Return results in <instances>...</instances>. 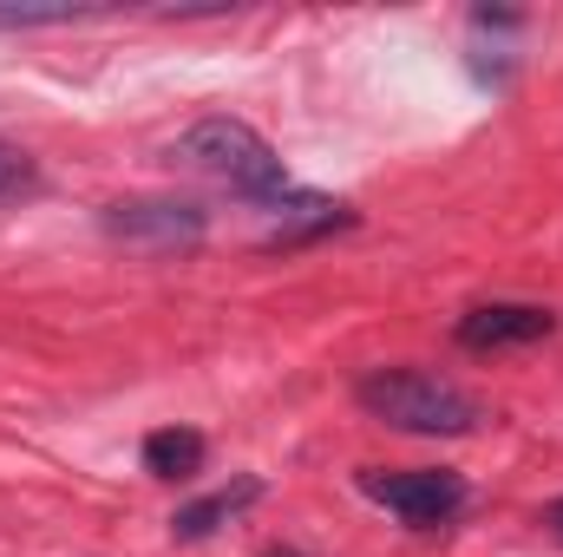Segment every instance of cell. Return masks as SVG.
Segmentation results:
<instances>
[{"mask_svg":"<svg viewBox=\"0 0 563 557\" xmlns=\"http://www.w3.org/2000/svg\"><path fill=\"white\" fill-rule=\"evenodd\" d=\"M170 164L203 171V177L230 184V190L250 197V204H282V197H288V171H282L276 144L263 139L250 119H230V112H210V119H197L190 132H177Z\"/></svg>","mask_w":563,"mask_h":557,"instance_id":"obj_1","label":"cell"},{"mask_svg":"<svg viewBox=\"0 0 563 557\" xmlns=\"http://www.w3.org/2000/svg\"><path fill=\"white\" fill-rule=\"evenodd\" d=\"M354 401L380 419V426L420 433V439H459V433H478L485 426V407L459 381L426 374V368H374V374H361Z\"/></svg>","mask_w":563,"mask_h":557,"instance_id":"obj_2","label":"cell"},{"mask_svg":"<svg viewBox=\"0 0 563 557\" xmlns=\"http://www.w3.org/2000/svg\"><path fill=\"white\" fill-rule=\"evenodd\" d=\"M106 237L125 243V250H151V256H177V250H197L210 217L203 204L190 197H125V204H106Z\"/></svg>","mask_w":563,"mask_h":557,"instance_id":"obj_3","label":"cell"},{"mask_svg":"<svg viewBox=\"0 0 563 557\" xmlns=\"http://www.w3.org/2000/svg\"><path fill=\"white\" fill-rule=\"evenodd\" d=\"M361 492L380 505V512H394L400 525H452L459 512H465V479L459 472H439V466H413V472H380V466H367L361 472Z\"/></svg>","mask_w":563,"mask_h":557,"instance_id":"obj_4","label":"cell"},{"mask_svg":"<svg viewBox=\"0 0 563 557\" xmlns=\"http://www.w3.org/2000/svg\"><path fill=\"white\" fill-rule=\"evenodd\" d=\"M558 328V315L551 308H538V302H478V308H465L459 315V348H472V354H498V348H531V341H544Z\"/></svg>","mask_w":563,"mask_h":557,"instance_id":"obj_5","label":"cell"},{"mask_svg":"<svg viewBox=\"0 0 563 557\" xmlns=\"http://www.w3.org/2000/svg\"><path fill=\"white\" fill-rule=\"evenodd\" d=\"M269 210H276L269 250H288V243H308V237H328V230H347V223H354V210L334 204V197H321V190H288Z\"/></svg>","mask_w":563,"mask_h":557,"instance_id":"obj_6","label":"cell"},{"mask_svg":"<svg viewBox=\"0 0 563 557\" xmlns=\"http://www.w3.org/2000/svg\"><path fill=\"white\" fill-rule=\"evenodd\" d=\"M203 433L197 426H157V433H144V472L151 479H190V472H203Z\"/></svg>","mask_w":563,"mask_h":557,"instance_id":"obj_7","label":"cell"},{"mask_svg":"<svg viewBox=\"0 0 563 557\" xmlns=\"http://www.w3.org/2000/svg\"><path fill=\"white\" fill-rule=\"evenodd\" d=\"M256 499H263V479H236V485H223V492L184 505V512L170 518V532H177V538H210L217 525H230V518H236L243 505H256Z\"/></svg>","mask_w":563,"mask_h":557,"instance_id":"obj_8","label":"cell"},{"mask_svg":"<svg viewBox=\"0 0 563 557\" xmlns=\"http://www.w3.org/2000/svg\"><path fill=\"white\" fill-rule=\"evenodd\" d=\"M33 184H40L33 157H26L13 139H0V204H20V197H33Z\"/></svg>","mask_w":563,"mask_h":557,"instance_id":"obj_9","label":"cell"},{"mask_svg":"<svg viewBox=\"0 0 563 557\" xmlns=\"http://www.w3.org/2000/svg\"><path fill=\"white\" fill-rule=\"evenodd\" d=\"M86 20V7H0V33H26V26H73Z\"/></svg>","mask_w":563,"mask_h":557,"instance_id":"obj_10","label":"cell"},{"mask_svg":"<svg viewBox=\"0 0 563 557\" xmlns=\"http://www.w3.org/2000/svg\"><path fill=\"white\" fill-rule=\"evenodd\" d=\"M544 525H551V532H558V538H563V499H558V505H551V512H544Z\"/></svg>","mask_w":563,"mask_h":557,"instance_id":"obj_11","label":"cell"},{"mask_svg":"<svg viewBox=\"0 0 563 557\" xmlns=\"http://www.w3.org/2000/svg\"><path fill=\"white\" fill-rule=\"evenodd\" d=\"M263 557H301V551H288V545H282V551H263Z\"/></svg>","mask_w":563,"mask_h":557,"instance_id":"obj_12","label":"cell"}]
</instances>
